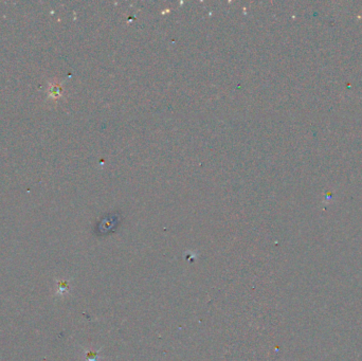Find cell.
<instances>
[{
  "label": "cell",
  "mask_w": 362,
  "mask_h": 361,
  "mask_svg": "<svg viewBox=\"0 0 362 361\" xmlns=\"http://www.w3.org/2000/svg\"><path fill=\"white\" fill-rule=\"evenodd\" d=\"M59 289H58V294H65V292L68 291V283L66 281L64 282H59L58 283Z\"/></svg>",
  "instance_id": "1"
}]
</instances>
